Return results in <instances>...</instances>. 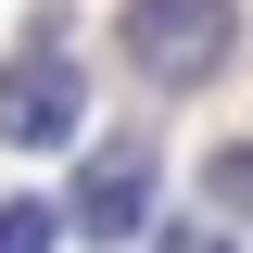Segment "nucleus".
<instances>
[{
    "label": "nucleus",
    "mask_w": 253,
    "mask_h": 253,
    "mask_svg": "<svg viewBox=\"0 0 253 253\" xmlns=\"http://www.w3.org/2000/svg\"><path fill=\"white\" fill-rule=\"evenodd\" d=\"M76 126H89V76H76V63H63V38L38 26L26 51L0 63V139H13V152H63Z\"/></svg>",
    "instance_id": "obj_2"
},
{
    "label": "nucleus",
    "mask_w": 253,
    "mask_h": 253,
    "mask_svg": "<svg viewBox=\"0 0 253 253\" xmlns=\"http://www.w3.org/2000/svg\"><path fill=\"white\" fill-rule=\"evenodd\" d=\"M51 228H63L51 203H0V253H13V241H51Z\"/></svg>",
    "instance_id": "obj_5"
},
{
    "label": "nucleus",
    "mask_w": 253,
    "mask_h": 253,
    "mask_svg": "<svg viewBox=\"0 0 253 253\" xmlns=\"http://www.w3.org/2000/svg\"><path fill=\"white\" fill-rule=\"evenodd\" d=\"M63 228H76V241H139V228H152V152H139V139H114V152L76 177Z\"/></svg>",
    "instance_id": "obj_3"
},
{
    "label": "nucleus",
    "mask_w": 253,
    "mask_h": 253,
    "mask_svg": "<svg viewBox=\"0 0 253 253\" xmlns=\"http://www.w3.org/2000/svg\"><path fill=\"white\" fill-rule=\"evenodd\" d=\"M215 215H253V152H215Z\"/></svg>",
    "instance_id": "obj_4"
},
{
    "label": "nucleus",
    "mask_w": 253,
    "mask_h": 253,
    "mask_svg": "<svg viewBox=\"0 0 253 253\" xmlns=\"http://www.w3.org/2000/svg\"><path fill=\"white\" fill-rule=\"evenodd\" d=\"M126 51L152 89H203L241 51V0H126Z\"/></svg>",
    "instance_id": "obj_1"
}]
</instances>
